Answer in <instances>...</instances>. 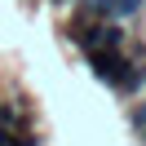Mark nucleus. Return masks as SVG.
I'll use <instances>...</instances> for the list:
<instances>
[{"mask_svg": "<svg viewBox=\"0 0 146 146\" xmlns=\"http://www.w3.org/2000/svg\"><path fill=\"white\" fill-rule=\"evenodd\" d=\"M142 9H146V0H115V22L133 18V13H142Z\"/></svg>", "mask_w": 146, "mask_h": 146, "instance_id": "1", "label": "nucleus"}]
</instances>
